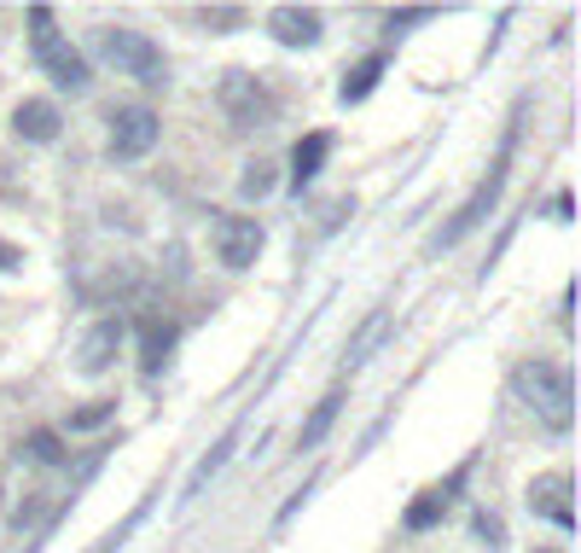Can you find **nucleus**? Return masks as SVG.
I'll use <instances>...</instances> for the list:
<instances>
[{
    "mask_svg": "<svg viewBox=\"0 0 581 553\" xmlns=\"http://www.w3.org/2000/svg\"><path fill=\"white\" fill-rule=\"evenodd\" d=\"M512 135H518V129H512ZM512 135H507V146H500L494 169L483 175V181H477V192L465 198L460 210H453V221H448V228L437 234V250H453V245H460L471 228H483V221H489V210L500 205V187H507V158H512Z\"/></svg>",
    "mask_w": 581,
    "mask_h": 553,
    "instance_id": "nucleus-4",
    "label": "nucleus"
},
{
    "mask_svg": "<svg viewBox=\"0 0 581 553\" xmlns=\"http://www.w3.org/2000/svg\"><path fill=\"white\" fill-rule=\"evenodd\" d=\"M273 169H280L273 158H250L244 175H239V198H250V205H257V198H268L273 187H280V175H273Z\"/></svg>",
    "mask_w": 581,
    "mask_h": 553,
    "instance_id": "nucleus-19",
    "label": "nucleus"
},
{
    "mask_svg": "<svg viewBox=\"0 0 581 553\" xmlns=\"http://www.w3.org/2000/svg\"><path fill=\"white\" fill-rule=\"evenodd\" d=\"M471 531H477V542H489V547L507 542V524H500L489 507H477V513H471Z\"/></svg>",
    "mask_w": 581,
    "mask_h": 553,
    "instance_id": "nucleus-23",
    "label": "nucleus"
},
{
    "mask_svg": "<svg viewBox=\"0 0 581 553\" xmlns=\"http://www.w3.org/2000/svg\"><path fill=\"white\" fill-rule=\"evenodd\" d=\"M158 135H163V117L151 111V106H117L111 111V158L117 164H134V158H146L151 146H158Z\"/></svg>",
    "mask_w": 581,
    "mask_h": 553,
    "instance_id": "nucleus-5",
    "label": "nucleus"
},
{
    "mask_svg": "<svg viewBox=\"0 0 581 553\" xmlns=\"http://www.w3.org/2000/svg\"><path fill=\"white\" fill-rule=\"evenodd\" d=\"M210 239H216V257L233 268V274L257 268L262 245H268V234H262V221H257V216H221L216 228H210Z\"/></svg>",
    "mask_w": 581,
    "mask_h": 553,
    "instance_id": "nucleus-6",
    "label": "nucleus"
},
{
    "mask_svg": "<svg viewBox=\"0 0 581 553\" xmlns=\"http://www.w3.org/2000/svg\"><path fill=\"white\" fill-rule=\"evenodd\" d=\"M390 326H395V315H390V309H378V315H367V326H361V333H355V338H349V349H343V362H349V367H361V362H372V356H378V344H384V338H390Z\"/></svg>",
    "mask_w": 581,
    "mask_h": 553,
    "instance_id": "nucleus-16",
    "label": "nucleus"
},
{
    "mask_svg": "<svg viewBox=\"0 0 581 553\" xmlns=\"http://www.w3.org/2000/svg\"><path fill=\"white\" fill-rule=\"evenodd\" d=\"M93 47H99V59H106L117 77H134L140 88H163L169 82L163 47L151 41L146 30H134V23H106V30L93 36Z\"/></svg>",
    "mask_w": 581,
    "mask_h": 553,
    "instance_id": "nucleus-2",
    "label": "nucleus"
},
{
    "mask_svg": "<svg viewBox=\"0 0 581 553\" xmlns=\"http://www.w3.org/2000/svg\"><path fill=\"white\" fill-rule=\"evenodd\" d=\"M437 18V7H401V12H390L384 18V30L390 36H401V30H413V23H431Z\"/></svg>",
    "mask_w": 581,
    "mask_h": 553,
    "instance_id": "nucleus-24",
    "label": "nucleus"
},
{
    "mask_svg": "<svg viewBox=\"0 0 581 553\" xmlns=\"http://www.w3.org/2000/svg\"><path fill=\"white\" fill-rule=\"evenodd\" d=\"M198 23H204L210 36H233L244 23V7H204V12H198Z\"/></svg>",
    "mask_w": 581,
    "mask_h": 553,
    "instance_id": "nucleus-22",
    "label": "nucleus"
},
{
    "mask_svg": "<svg viewBox=\"0 0 581 553\" xmlns=\"http://www.w3.org/2000/svg\"><path fill=\"white\" fill-rule=\"evenodd\" d=\"M111 419H117V402L93 396V402H82V408L70 414V432H99V425H111Z\"/></svg>",
    "mask_w": 581,
    "mask_h": 553,
    "instance_id": "nucleus-21",
    "label": "nucleus"
},
{
    "mask_svg": "<svg viewBox=\"0 0 581 553\" xmlns=\"http://www.w3.org/2000/svg\"><path fill=\"white\" fill-rule=\"evenodd\" d=\"M169 349H174V320H140V373L146 379H158L163 362H169Z\"/></svg>",
    "mask_w": 581,
    "mask_h": 553,
    "instance_id": "nucleus-12",
    "label": "nucleus"
},
{
    "mask_svg": "<svg viewBox=\"0 0 581 553\" xmlns=\"http://www.w3.org/2000/svg\"><path fill=\"white\" fill-rule=\"evenodd\" d=\"M512 391L541 414L547 432H559V437L570 432V419H575V379H570L564 362H547V356L523 362V367L512 373Z\"/></svg>",
    "mask_w": 581,
    "mask_h": 553,
    "instance_id": "nucleus-1",
    "label": "nucleus"
},
{
    "mask_svg": "<svg viewBox=\"0 0 581 553\" xmlns=\"http://www.w3.org/2000/svg\"><path fill=\"white\" fill-rule=\"evenodd\" d=\"M535 553H564V547H535Z\"/></svg>",
    "mask_w": 581,
    "mask_h": 553,
    "instance_id": "nucleus-27",
    "label": "nucleus"
},
{
    "mask_svg": "<svg viewBox=\"0 0 581 553\" xmlns=\"http://www.w3.org/2000/svg\"><path fill=\"white\" fill-rule=\"evenodd\" d=\"M338 414H343V391H325L320 402H314V414L302 419V432H297V448H320L325 443V432L338 425Z\"/></svg>",
    "mask_w": 581,
    "mask_h": 553,
    "instance_id": "nucleus-15",
    "label": "nucleus"
},
{
    "mask_svg": "<svg viewBox=\"0 0 581 553\" xmlns=\"http://www.w3.org/2000/svg\"><path fill=\"white\" fill-rule=\"evenodd\" d=\"M442 519H448V490H424L408 507V531H437Z\"/></svg>",
    "mask_w": 581,
    "mask_h": 553,
    "instance_id": "nucleus-20",
    "label": "nucleus"
},
{
    "mask_svg": "<svg viewBox=\"0 0 581 553\" xmlns=\"http://www.w3.org/2000/svg\"><path fill=\"white\" fill-rule=\"evenodd\" d=\"M384 70H390V59H384V53H367V59H361V65L338 82V99H343V106H361V99H372V88L384 82Z\"/></svg>",
    "mask_w": 581,
    "mask_h": 553,
    "instance_id": "nucleus-14",
    "label": "nucleus"
},
{
    "mask_svg": "<svg viewBox=\"0 0 581 553\" xmlns=\"http://www.w3.org/2000/svg\"><path fill=\"white\" fill-rule=\"evenodd\" d=\"M529 513L552 519L559 531L570 536L575 531V507H570V472H541L535 484H529Z\"/></svg>",
    "mask_w": 581,
    "mask_h": 553,
    "instance_id": "nucleus-9",
    "label": "nucleus"
},
{
    "mask_svg": "<svg viewBox=\"0 0 581 553\" xmlns=\"http://www.w3.org/2000/svg\"><path fill=\"white\" fill-rule=\"evenodd\" d=\"M18 455L30 461V466H64V437L41 425V432H30V437L18 443Z\"/></svg>",
    "mask_w": 581,
    "mask_h": 553,
    "instance_id": "nucleus-18",
    "label": "nucleus"
},
{
    "mask_svg": "<svg viewBox=\"0 0 581 553\" xmlns=\"http://www.w3.org/2000/svg\"><path fill=\"white\" fill-rule=\"evenodd\" d=\"M36 65L47 70V77H53V88H64V93H82L93 77H88V59L76 53V47L64 41V36H53V41H41L36 47Z\"/></svg>",
    "mask_w": 581,
    "mask_h": 553,
    "instance_id": "nucleus-8",
    "label": "nucleus"
},
{
    "mask_svg": "<svg viewBox=\"0 0 581 553\" xmlns=\"http://www.w3.org/2000/svg\"><path fill=\"white\" fill-rule=\"evenodd\" d=\"M12 268H23V250L0 239V274H12Z\"/></svg>",
    "mask_w": 581,
    "mask_h": 553,
    "instance_id": "nucleus-26",
    "label": "nucleus"
},
{
    "mask_svg": "<svg viewBox=\"0 0 581 553\" xmlns=\"http://www.w3.org/2000/svg\"><path fill=\"white\" fill-rule=\"evenodd\" d=\"M268 36L280 47H314L325 36V18L314 7H273L268 12Z\"/></svg>",
    "mask_w": 581,
    "mask_h": 553,
    "instance_id": "nucleus-10",
    "label": "nucleus"
},
{
    "mask_svg": "<svg viewBox=\"0 0 581 553\" xmlns=\"http://www.w3.org/2000/svg\"><path fill=\"white\" fill-rule=\"evenodd\" d=\"M233 448H239V425H233V432H227L216 448H210V455L204 461H198L192 466V477H187V490H181V501H198V495H204V484H210V477L227 466V461H233Z\"/></svg>",
    "mask_w": 581,
    "mask_h": 553,
    "instance_id": "nucleus-17",
    "label": "nucleus"
},
{
    "mask_svg": "<svg viewBox=\"0 0 581 553\" xmlns=\"http://www.w3.org/2000/svg\"><path fill=\"white\" fill-rule=\"evenodd\" d=\"M59 30H53V12L47 7H30V47H41V41H53Z\"/></svg>",
    "mask_w": 581,
    "mask_h": 553,
    "instance_id": "nucleus-25",
    "label": "nucleus"
},
{
    "mask_svg": "<svg viewBox=\"0 0 581 553\" xmlns=\"http://www.w3.org/2000/svg\"><path fill=\"white\" fill-rule=\"evenodd\" d=\"M216 99H221V111H227V122H233V129H268L273 111H280L257 70H227L221 88H216Z\"/></svg>",
    "mask_w": 581,
    "mask_h": 553,
    "instance_id": "nucleus-3",
    "label": "nucleus"
},
{
    "mask_svg": "<svg viewBox=\"0 0 581 553\" xmlns=\"http://www.w3.org/2000/svg\"><path fill=\"white\" fill-rule=\"evenodd\" d=\"M12 129H18V140H30V146H53L59 129H64V117H59L53 99H18Z\"/></svg>",
    "mask_w": 581,
    "mask_h": 553,
    "instance_id": "nucleus-11",
    "label": "nucleus"
},
{
    "mask_svg": "<svg viewBox=\"0 0 581 553\" xmlns=\"http://www.w3.org/2000/svg\"><path fill=\"white\" fill-rule=\"evenodd\" d=\"M122 338H129V326H122V315H106V320H93L82 344H76V373H88V379H99V373H111L117 367V349Z\"/></svg>",
    "mask_w": 581,
    "mask_h": 553,
    "instance_id": "nucleus-7",
    "label": "nucleus"
},
{
    "mask_svg": "<svg viewBox=\"0 0 581 553\" xmlns=\"http://www.w3.org/2000/svg\"><path fill=\"white\" fill-rule=\"evenodd\" d=\"M325 158H332V135H325V129H320V135H302L297 152H291V187H297V192L309 187L314 175L325 169Z\"/></svg>",
    "mask_w": 581,
    "mask_h": 553,
    "instance_id": "nucleus-13",
    "label": "nucleus"
}]
</instances>
